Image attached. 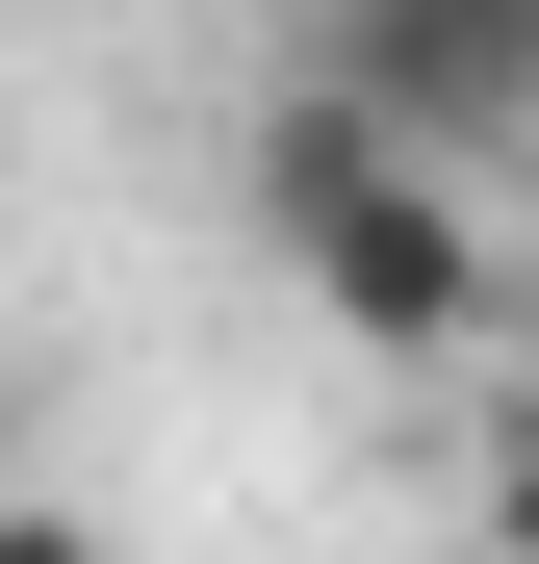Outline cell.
Here are the masks:
<instances>
[{
  "mask_svg": "<svg viewBox=\"0 0 539 564\" xmlns=\"http://www.w3.org/2000/svg\"><path fill=\"white\" fill-rule=\"evenodd\" d=\"M257 231H283V282L359 334V359H488V180H436V154H386L334 104V77H283L257 104Z\"/></svg>",
  "mask_w": 539,
  "mask_h": 564,
  "instance_id": "6da1fadb",
  "label": "cell"
},
{
  "mask_svg": "<svg viewBox=\"0 0 539 564\" xmlns=\"http://www.w3.org/2000/svg\"><path fill=\"white\" fill-rule=\"evenodd\" d=\"M309 77L386 154H436V180L539 154V0H309Z\"/></svg>",
  "mask_w": 539,
  "mask_h": 564,
  "instance_id": "7a4b0ae2",
  "label": "cell"
},
{
  "mask_svg": "<svg viewBox=\"0 0 539 564\" xmlns=\"http://www.w3.org/2000/svg\"><path fill=\"white\" fill-rule=\"evenodd\" d=\"M488 564H539V386H514V436H488Z\"/></svg>",
  "mask_w": 539,
  "mask_h": 564,
  "instance_id": "3957f363",
  "label": "cell"
},
{
  "mask_svg": "<svg viewBox=\"0 0 539 564\" xmlns=\"http://www.w3.org/2000/svg\"><path fill=\"white\" fill-rule=\"evenodd\" d=\"M0 564H104V513L77 488H0Z\"/></svg>",
  "mask_w": 539,
  "mask_h": 564,
  "instance_id": "277c9868",
  "label": "cell"
},
{
  "mask_svg": "<svg viewBox=\"0 0 539 564\" xmlns=\"http://www.w3.org/2000/svg\"><path fill=\"white\" fill-rule=\"evenodd\" d=\"M488 359H514V386H539V231L488 257Z\"/></svg>",
  "mask_w": 539,
  "mask_h": 564,
  "instance_id": "5b68a950",
  "label": "cell"
}]
</instances>
